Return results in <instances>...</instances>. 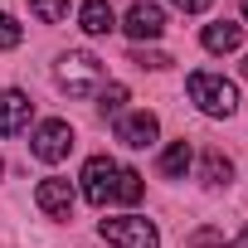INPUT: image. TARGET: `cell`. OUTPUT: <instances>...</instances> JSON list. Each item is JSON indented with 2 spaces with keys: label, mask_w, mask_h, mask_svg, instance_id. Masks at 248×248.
Instances as JSON below:
<instances>
[{
  "label": "cell",
  "mask_w": 248,
  "mask_h": 248,
  "mask_svg": "<svg viewBox=\"0 0 248 248\" xmlns=\"http://www.w3.org/2000/svg\"><path fill=\"white\" fill-rule=\"evenodd\" d=\"M141 195H146V180H141V170L122 166V170H117V185H112V200H117V204H137Z\"/></svg>",
  "instance_id": "14"
},
{
  "label": "cell",
  "mask_w": 248,
  "mask_h": 248,
  "mask_svg": "<svg viewBox=\"0 0 248 248\" xmlns=\"http://www.w3.org/2000/svg\"><path fill=\"white\" fill-rule=\"evenodd\" d=\"M190 166H195L190 141H170V146L161 151V175H166V180H185V175H190Z\"/></svg>",
  "instance_id": "12"
},
{
  "label": "cell",
  "mask_w": 248,
  "mask_h": 248,
  "mask_svg": "<svg viewBox=\"0 0 248 248\" xmlns=\"http://www.w3.org/2000/svg\"><path fill=\"white\" fill-rule=\"evenodd\" d=\"M117 170H122V166H117L112 156H93V161L83 166V175H78V180H83V200L102 209V204L112 200V185H117Z\"/></svg>",
  "instance_id": "5"
},
{
  "label": "cell",
  "mask_w": 248,
  "mask_h": 248,
  "mask_svg": "<svg viewBox=\"0 0 248 248\" xmlns=\"http://www.w3.org/2000/svg\"><path fill=\"white\" fill-rule=\"evenodd\" d=\"M170 5H175V10H185V15H204L214 0H170Z\"/></svg>",
  "instance_id": "19"
},
{
  "label": "cell",
  "mask_w": 248,
  "mask_h": 248,
  "mask_svg": "<svg viewBox=\"0 0 248 248\" xmlns=\"http://www.w3.org/2000/svg\"><path fill=\"white\" fill-rule=\"evenodd\" d=\"M73 200H78L73 180H59V175H49V180H39V185H34V204H39L49 219H68V214H73Z\"/></svg>",
  "instance_id": "7"
},
{
  "label": "cell",
  "mask_w": 248,
  "mask_h": 248,
  "mask_svg": "<svg viewBox=\"0 0 248 248\" xmlns=\"http://www.w3.org/2000/svg\"><path fill=\"white\" fill-rule=\"evenodd\" d=\"M122 30H127L137 44L141 39H161L166 34V10L156 5V0H137V5L127 10V20H122Z\"/></svg>",
  "instance_id": "9"
},
{
  "label": "cell",
  "mask_w": 248,
  "mask_h": 248,
  "mask_svg": "<svg viewBox=\"0 0 248 248\" xmlns=\"http://www.w3.org/2000/svg\"><path fill=\"white\" fill-rule=\"evenodd\" d=\"M30 151H34V161H44V166H59L68 151H73V127L63 117H49V122H39L34 127V137H30Z\"/></svg>",
  "instance_id": "4"
},
{
  "label": "cell",
  "mask_w": 248,
  "mask_h": 248,
  "mask_svg": "<svg viewBox=\"0 0 248 248\" xmlns=\"http://www.w3.org/2000/svg\"><path fill=\"white\" fill-rule=\"evenodd\" d=\"M185 93H190V102L204 112V117H233L238 112V88L224 78V73H209V68H200V73H190L185 78Z\"/></svg>",
  "instance_id": "2"
},
{
  "label": "cell",
  "mask_w": 248,
  "mask_h": 248,
  "mask_svg": "<svg viewBox=\"0 0 248 248\" xmlns=\"http://www.w3.org/2000/svg\"><path fill=\"white\" fill-rule=\"evenodd\" d=\"M54 78H59V88H63L68 97H97V88L107 83V68H102L97 54H88V49H68V54L54 63Z\"/></svg>",
  "instance_id": "1"
},
{
  "label": "cell",
  "mask_w": 248,
  "mask_h": 248,
  "mask_svg": "<svg viewBox=\"0 0 248 248\" xmlns=\"http://www.w3.org/2000/svg\"><path fill=\"white\" fill-rule=\"evenodd\" d=\"M156 137H161L156 112H122V117H117V141H122V146L146 151V146H156Z\"/></svg>",
  "instance_id": "6"
},
{
  "label": "cell",
  "mask_w": 248,
  "mask_h": 248,
  "mask_svg": "<svg viewBox=\"0 0 248 248\" xmlns=\"http://www.w3.org/2000/svg\"><path fill=\"white\" fill-rule=\"evenodd\" d=\"M0 175H5V161H0Z\"/></svg>",
  "instance_id": "24"
},
{
  "label": "cell",
  "mask_w": 248,
  "mask_h": 248,
  "mask_svg": "<svg viewBox=\"0 0 248 248\" xmlns=\"http://www.w3.org/2000/svg\"><path fill=\"white\" fill-rule=\"evenodd\" d=\"M243 78H248V59H243Z\"/></svg>",
  "instance_id": "23"
},
{
  "label": "cell",
  "mask_w": 248,
  "mask_h": 248,
  "mask_svg": "<svg viewBox=\"0 0 248 248\" xmlns=\"http://www.w3.org/2000/svg\"><path fill=\"white\" fill-rule=\"evenodd\" d=\"M78 30L93 34V39H102V34L117 30V10L107 5V0H83V5H78Z\"/></svg>",
  "instance_id": "10"
},
{
  "label": "cell",
  "mask_w": 248,
  "mask_h": 248,
  "mask_svg": "<svg viewBox=\"0 0 248 248\" xmlns=\"http://www.w3.org/2000/svg\"><path fill=\"white\" fill-rule=\"evenodd\" d=\"M30 117H34L30 93H20V88H0V137H20V132L30 127Z\"/></svg>",
  "instance_id": "8"
},
{
  "label": "cell",
  "mask_w": 248,
  "mask_h": 248,
  "mask_svg": "<svg viewBox=\"0 0 248 248\" xmlns=\"http://www.w3.org/2000/svg\"><path fill=\"white\" fill-rule=\"evenodd\" d=\"M132 63L137 68H170V54H161V49H132Z\"/></svg>",
  "instance_id": "18"
},
{
  "label": "cell",
  "mask_w": 248,
  "mask_h": 248,
  "mask_svg": "<svg viewBox=\"0 0 248 248\" xmlns=\"http://www.w3.org/2000/svg\"><path fill=\"white\" fill-rule=\"evenodd\" d=\"M229 248H248V229H238V238H233Z\"/></svg>",
  "instance_id": "21"
},
{
  "label": "cell",
  "mask_w": 248,
  "mask_h": 248,
  "mask_svg": "<svg viewBox=\"0 0 248 248\" xmlns=\"http://www.w3.org/2000/svg\"><path fill=\"white\" fill-rule=\"evenodd\" d=\"M97 107H102V117H122L127 112V88L122 83H102L97 88Z\"/></svg>",
  "instance_id": "15"
},
{
  "label": "cell",
  "mask_w": 248,
  "mask_h": 248,
  "mask_svg": "<svg viewBox=\"0 0 248 248\" xmlns=\"http://www.w3.org/2000/svg\"><path fill=\"white\" fill-rule=\"evenodd\" d=\"M30 10L44 25H59V20H68V0H30Z\"/></svg>",
  "instance_id": "16"
},
{
  "label": "cell",
  "mask_w": 248,
  "mask_h": 248,
  "mask_svg": "<svg viewBox=\"0 0 248 248\" xmlns=\"http://www.w3.org/2000/svg\"><path fill=\"white\" fill-rule=\"evenodd\" d=\"M97 233H102L107 243H117V248H156V243H161V229H156L151 219H141V214L102 219V224H97Z\"/></svg>",
  "instance_id": "3"
},
{
  "label": "cell",
  "mask_w": 248,
  "mask_h": 248,
  "mask_svg": "<svg viewBox=\"0 0 248 248\" xmlns=\"http://www.w3.org/2000/svg\"><path fill=\"white\" fill-rule=\"evenodd\" d=\"M200 44H204L209 54H233V49L243 44V25H233V20H214V25H204Z\"/></svg>",
  "instance_id": "11"
},
{
  "label": "cell",
  "mask_w": 248,
  "mask_h": 248,
  "mask_svg": "<svg viewBox=\"0 0 248 248\" xmlns=\"http://www.w3.org/2000/svg\"><path fill=\"white\" fill-rule=\"evenodd\" d=\"M20 39H25V30L15 25V15L0 10V49H20Z\"/></svg>",
  "instance_id": "17"
},
{
  "label": "cell",
  "mask_w": 248,
  "mask_h": 248,
  "mask_svg": "<svg viewBox=\"0 0 248 248\" xmlns=\"http://www.w3.org/2000/svg\"><path fill=\"white\" fill-rule=\"evenodd\" d=\"M243 20H248V0H243Z\"/></svg>",
  "instance_id": "22"
},
{
  "label": "cell",
  "mask_w": 248,
  "mask_h": 248,
  "mask_svg": "<svg viewBox=\"0 0 248 248\" xmlns=\"http://www.w3.org/2000/svg\"><path fill=\"white\" fill-rule=\"evenodd\" d=\"M200 180H204V185H229V180H233V161H229L219 146H209V151L200 156Z\"/></svg>",
  "instance_id": "13"
},
{
  "label": "cell",
  "mask_w": 248,
  "mask_h": 248,
  "mask_svg": "<svg viewBox=\"0 0 248 248\" xmlns=\"http://www.w3.org/2000/svg\"><path fill=\"white\" fill-rule=\"evenodd\" d=\"M219 243V233L214 229H200V233H190V248H214Z\"/></svg>",
  "instance_id": "20"
}]
</instances>
